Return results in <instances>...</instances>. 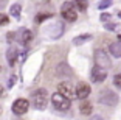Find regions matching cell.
Masks as SVG:
<instances>
[{
    "label": "cell",
    "mask_w": 121,
    "mask_h": 120,
    "mask_svg": "<svg viewBox=\"0 0 121 120\" xmlns=\"http://www.w3.org/2000/svg\"><path fill=\"white\" fill-rule=\"evenodd\" d=\"M118 16H120V17H121V11H120V13H118Z\"/></svg>",
    "instance_id": "83f0119b"
},
{
    "label": "cell",
    "mask_w": 121,
    "mask_h": 120,
    "mask_svg": "<svg viewBox=\"0 0 121 120\" xmlns=\"http://www.w3.org/2000/svg\"><path fill=\"white\" fill-rule=\"evenodd\" d=\"M9 14L16 19H20V14H22V5L20 3H13L9 8Z\"/></svg>",
    "instance_id": "5bb4252c"
},
{
    "label": "cell",
    "mask_w": 121,
    "mask_h": 120,
    "mask_svg": "<svg viewBox=\"0 0 121 120\" xmlns=\"http://www.w3.org/2000/svg\"><path fill=\"white\" fill-rule=\"evenodd\" d=\"M3 97H6V92H5L3 86H0V98H3Z\"/></svg>",
    "instance_id": "d4e9b609"
},
{
    "label": "cell",
    "mask_w": 121,
    "mask_h": 120,
    "mask_svg": "<svg viewBox=\"0 0 121 120\" xmlns=\"http://www.w3.org/2000/svg\"><path fill=\"white\" fill-rule=\"evenodd\" d=\"M17 56H19V52H17V47L16 45H11L6 52V58H8V64L11 67H14L16 62H17Z\"/></svg>",
    "instance_id": "7c38bea8"
},
{
    "label": "cell",
    "mask_w": 121,
    "mask_h": 120,
    "mask_svg": "<svg viewBox=\"0 0 121 120\" xmlns=\"http://www.w3.org/2000/svg\"><path fill=\"white\" fill-rule=\"evenodd\" d=\"M90 120H103V117H101V115H93Z\"/></svg>",
    "instance_id": "484cf974"
},
{
    "label": "cell",
    "mask_w": 121,
    "mask_h": 120,
    "mask_svg": "<svg viewBox=\"0 0 121 120\" xmlns=\"http://www.w3.org/2000/svg\"><path fill=\"white\" fill-rule=\"evenodd\" d=\"M90 78L93 83H103L107 78V70L103 67H98V66H93L92 72H90Z\"/></svg>",
    "instance_id": "9c48e42d"
},
{
    "label": "cell",
    "mask_w": 121,
    "mask_h": 120,
    "mask_svg": "<svg viewBox=\"0 0 121 120\" xmlns=\"http://www.w3.org/2000/svg\"><path fill=\"white\" fill-rule=\"evenodd\" d=\"M73 6H76L75 2H65V3L62 5V11H60L62 19H65V20H68V22H75L76 20L78 13H76V10Z\"/></svg>",
    "instance_id": "5b68a950"
},
{
    "label": "cell",
    "mask_w": 121,
    "mask_h": 120,
    "mask_svg": "<svg viewBox=\"0 0 121 120\" xmlns=\"http://www.w3.org/2000/svg\"><path fill=\"white\" fill-rule=\"evenodd\" d=\"M95 66L103 67V69H109L112 66V61L106 50H101V48L95 50Z\"/></svg>",
    "instance_id": "277c9868"
},
{
    "label": "cell",
    "mask_w": 121,
    "mask_h": 120,
    "mask_svg": "<svg viewBox=\"0 0 121 120\" xmlns=\"http://www.w3.org/2000/svg\"><path fill=\"white\" fill-rule=\"evenodd\" d=\"M98 101L106 106H115L118 103V95L110 89H103L98 95Z\"/></svg>",
    "instance_id": "3957f363"
},
{
    "label": "cell",
    "mask_w": 121,
    "mask_h": 120,
    "mask_svg": "<svg viewBox=\"0 0 121 120\" xmlns=\"http://www.w3.org/2000/svg\"><path fill=\"white\" fill-rule=\"evenodd\" d=\"M79 111H81L82 115H90L92 111H93V108H92V105H90L89 101H82L81 106H79Z\"/></svg>",
    "instance_id": "9a60e30c"
},
{
    "label": "cell",
    "mask_w": 121,
    "mask_h": 120,
    "mask_svg": "<svg viewBox=\"0 0 121 120\" xmlns=\"http://www.w3.org/2000/svg\"><path fill=\"white\" fill-rule=\"evenodd\" d=\"M28 108H30V103H28V100H25V98H17L13 103V106H11V109H13V112H14L16 115H23V114H26L28 112Z\"/></svg>",
    "instance_id": "52a82bcc"
},
{
    "label": "cell",
    "mask_w": 121,
    "mask_h": 120,
    "mask_svg": "<svg viewBox=\"0 0 121 120\" xmlns=\"http://www.w3.org/2000/svg\"><path fill=\"white\" fill-rule=\"evenodd\" d=\"M45 33H48V38L50 39H59L64 33V24L62 22H53L45 28Z\"/></svg>",
    "instance_id": "8992f818"
},
{
    "label": "cell",
    "mask_w": 121,
    "mask_h": 120,
    "mask_svg": "<svg viewBox=\"0 0 121 120\" xmlns=\"http://www.w3.org/2000/svg\"><path fill=\"white\" fill-rule=\"evenodd\" d=\"M17 120H19V119H17Z\"/></svg>",
    "instance_id": "4dcf8cb0"
},
{
    "label": "cell",
    "mask_w": 121,
    "mask_h": 120,
    "mask_svg": "<svg viewBox=\"0 0 121 120\" xmlns=\"http://www.w3.org/2000/svg\"><path fill=\"white\" fill-rule=\"evenodd\" d=\"M0 114H2V106H0Z\"/></svg>",
    "instance_id": "f1b7e54d"
},
{
    "label": "cell",
    "mask_w": 121,
    "mask_h": 120,
    "mask_svg": "<svg viewBox=\"0 0 121 120\" xmlns=\"http://www.w3.org/2000/svg\"><path fill=\"white\" fill-rule=\"evenodd\" d=\"M16 39H17V42H20L22 45H28V42L33 39V31L28 30V28H22V30L17 31Z\"/></svg>",
    "instance_id": "30bf717a"
},
{
    "label": "cell",
    "mask_w": 121,
    "mask_h": 120,
    "mask_svg": "<svg viewBox=\"0 0 121 120\" xmlns=\"http://www.w3.org/2000/svg\"><path fill=\"white\" fill-rule=\"evenodd\" d=\"M31 105H33V108H36V109H39V111L45 109L47 105H48V92H47V89L39 87L33 92L31 94Z\"/></svg>",
    "instance_id": "6da1fadb"
},
{
    "label": "cell",
    "mask_w": 121,
    "mask_h": 120,
    "mask_svg": "<svg viewBox=\"0 0 121 120\" xmlns=\"http://www.w3.org/2000/svg\"><path fill=\"white\" fill-rule=\"evenodd\" d=\"M57 92L62 94L64 97H67L68 100L76 98V91L73 89V86H71L70 83H59V86H57Z\"/></svg>",
    "instance_id": "ba28073f"
},
{
    "label": "cell",
    "mask_w": 121,
    "mask_h": 120,
    "mask_svg": "<svg viewBox=\"0 0 121 120\" xmlns=\"http://www.w3.org/2000/svg\"><path fill=\"white\" fill-rule=\"evenodd\" d=\"M118 41H120V42H121V34H118Z\"/></svg>",
    "instance_id": "4316f807"
},
{
    "label": "cell",
    "mask_w": 121,
    "mask_h": 120,
    "mask_svg": "<svg viewBox=\"0 0 121 120\" xmlns=\"http://www.w3.org/2000/svg\"><path fill=\"white\" fill-rule=\"evenodd\" d=\"M9 24V17L3 13H0V27H3V25H8Z\"/></svg>",
    "instance_id": "d6986e66"
},
{
    "label": "cell",
    "mask_w": 121,
    "mask_h": 120,
    "mask_svg": "<svg viewBox=\"0 0 121 120\" xmlns=\"http://www.w3.org/2000/svg\"><path fill=\"white\" fill-rule=\"evenodd\" d=\"M90 39H92V34H81V36H76V38L73 39V44H75V45H82L84 42H87Z\"/></svg>",
    "instance_id": "2e32d148"
},
{
    "label": "cell",
    "mask_w": 121,
    "mask_h": 120,
    "mask_svg": "<svg viewBox=\"0 0 121 120\" xmlns=\"http://www.w3.org/2000/svg\"><path fill=\"white\" fill-rule=\"evenodd\" d=\"M113 84L117 86L118 89H121V75H115L113 77Z\"/></svg>",
    "instance_id": "7402d4cb"
},
{
    "label": "cell",
    "mask_w": 121,
    "mask_h": 120,
    "mask_svg": "<svg viewBox=\"0 0 121 120\" xmlns=\"http://www.w3.org/2000/svg\"><path fill=\"white\" fill-rule=\"evenodd\" d=\"M104 28L107 30V31H118V33H121V24H106L104 25Z\"/></svg>",
    "instance_id": "e0dca14e"
},
{
    "label": "cell",
    "mask_w": 121,
    "mask_h": 120,
    "mask_svg": "<svg viewBox=\"0 0 121 120\" xmlns=\"http://www.w3.org/2000/svg\"><path fill=\"white\" fill-rule=\"evenodd\" d=\"M110 5H112L110 0H104V2H99V3H98V8H99V10H106V8H109Z\"/></svg>",
    "instance_id": "ffe728a7"
},
{
    "label": "cell",
    "mask_w": 121,
    "mask_h": 120,
    "mask_svg": "<svg viewBox=\"0 0 121 120\" xmlns=\"http://www.w3.org/2000/svg\"><path fill=\"white\" fill-rule=\"evenodd\" d=\"M109 52H110L112 56L121 58V42H120V41H117V42H112L110 45H109Z\"/></svg>",
    "instance_id": "4fadbf2b"
},
{
    "label": "cell",
    "mask_w": 121,
    "mask_h": 120,
    "mask_svg": "<svg viewBox=\"0 0 121 120\" xmlns=\"http://www.w3.org/2000/svg\"><path fill=\"white\" fill-rule=\"evenodd\" d=\"M75 5H76V8H78L79 11H86V8H87L86 2H75Z\"/></svg>",
    "instance_id": "44dd1931"
},
{
    "label": "cell",
    "mask_w": 121,
    "mask_h": 120,
    "mask_svg": "<svg viewBox=\"0 0 121 120\" xmlns=\"http://www.w3.org/2000/svg\"><path fill=\"white\" fill-rule=\"evenodd\" d=\"M0 70H2V67H0Z\"/></svg>",
    "instance_id": "f546056e"
},
{
    "label": "cell",
    "mask_w": 121,
    "mask_h": 120,
    "mask_svg": "<svg viewBox=\"0 0 121 120\" xmlns=\"http://www.w3.org/2000/svg\"><path fill=\"white\" fill-rule=\"evenodd\" d=\"M101 20L103 22H107V20H110V14H107V13H104V14H101Z\"/></svg>",
    "instance_id": "cb8c5ba5"
},
{
    "label": "cell",
    "mask_w": 121,
    "mask_h": 120,
    "mask_svg": "<svg viewBox=\"0 0 121 120\" xmlns=\"http://www.w3.org/2000/svg\"><path fill=\"white\" fill-rule=\"evenodd\" d=\"M16 81H17V77H16V75H13V77L9 78V81H8V87H13Z\"/></svg>",
    "instance_id": "603a6c76"
},
{
    "label": "cell",
    "mask_w": 121,
    "mask_h": 120,
    "mask_svg": "<svg viewBox=\"0 0 121 120\" xmlns=\"http://www.w3.org/2000/svg\"><path fill=\"white\" fill-rule=\"evenodd\" d=\"M51 17H53V14H51V13H42V14H37V16H36L34 22H36V24H40V22H43L45 19H51Z\"/></svg>",
    "instance_id": "ac0fdd59"
},
{
    "label": "cell",
    "mask_w": 121,
    "mask_h": 120,
    "mask_svg": "<svg viewBox=\"0 0 121 120\" xmlns=\"http://www.w3.org/2000/svg\"><path fill=\"white\" fill-rule=\"evenodd\" d=\"M90 92H92V89H90V86L87 83H79L78 87H76V98L86 100L90 95Z\"/></svg>",
    "instance_id": "8fae6325"
},
{
    "label": "cell",
    "mask_w": 121,
    "mask_h": 120,
    "mask_svg": "<svg viewBox=\"0 0 121 120\" xmlns=\"http://www.w3.org/2000/svg\"><path fill=\"white\" fill-rule=\"evenodd\" d=\"M51 103H53V108H56L57 111H68L71 106V100H68L59 92L51 95Z\"/></svg>",
    "instance_id": "7a4b0ae2"
}]
</instances>
